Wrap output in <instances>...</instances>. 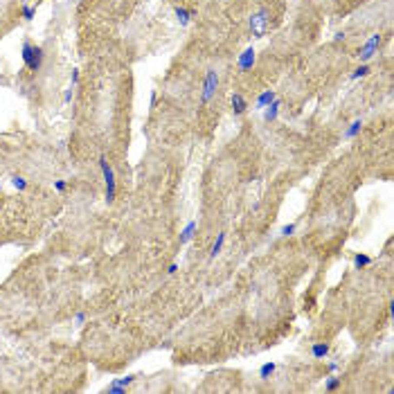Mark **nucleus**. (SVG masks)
Here are the masks:
<instances>
[{"label": "nucleus", "mask_w": 394, "mask_h": 394, "mask_svg": "<svg viewBox=\"0 0 394 394\" xmlns=\"http://www.w3.org/2000/svg\"><path fill=\"white\" fill-rule=\"evenodd\" d=\"M133 381H136V376H124V378H118V381H113L111 385H108L106 392H108V394H124L129 385H133Z\"/></svg>", "instance_id": "nucleus-7"}, {"label": "nucleus", "mask_w": 394, "mask_h": 394, "mask_svg": "<svg viewBox=\"0 0 394 394\" xmlns=\"http://www.w3.org/2000/svg\"><path fill=\"white\" fill-rule=\"evenodd\" d=\"M223 243H225V232H218L217 241H214L212 250H210V257H212V259H217L218 255H221V250H223Z\"/></svg>", "instance_id": "nucleus-15"}, {"label": "nucleus", "mask_w": 394, "mask_h": 394, "mask_svg": "<svg viewBox=\"0 0 394 394\" xmlns=\"http://www.w3.org/2000/svg\"><path fill=\"white\" fill-rule=\"evenodd\" d=\"M360 131H363V119H354V122L349 124V129L345 131V138H347V140H354Z\"/></svg>", "instance_id": "nucleus-13"}, {"label": "nucleus", "mask_w": 394, "mask_h": 394, "mask_svg": "<svg viewBox=\"0 0 394 394\" xmlns=\"http://www.w3.org/2000/svg\"><path fill=\"white\" fill-rule=\"evenodd\" d=\"M99 167L101 174H104V182H106V203H115V196H118V182H115V171H113L111 162H108L104 156L99 158Z\"/></svg>", "instance_id": "nucleus-2"}, {"label": "nucleus", "mask_w": 394, "mask_h": 394, "mask_svg": "<svg viewBox=\"0 0 394 394\" xmlns=\"http://www.w3.org/2000/svg\"><path fill=\"white\" fill-rule=\"evenodd\" d=\"M217 88H218V72L207 70L205 81H203V93H200V104H210L212 97L217 95Z\"/></svg>", "instance_id": "nucleus-4"}, {"label": "nucleus", "mask_w": 394, "mask_h": 394, "mask_svg": "<svg viewBox=\"0 0 394 394\" xmlns=\"http://www.w3.org/2000/svg\"><path fill=\"white\" fill-rule=\"evenodd\" d=\"M230 101H232V113H235L236 118H241L243 113L248 111V101H246V97H243V95L235 93V95H232V99H230Z\"/></svg>", "instance_id": "nucleus-9"}, {"label": "nucleus", "mask_w": 394, "mask_h": 394, "mask_svg": "<svg viewBox=\"0 0 394 394\" xmlns=\"http://www.w3.org/2000/svg\"><path fill=\"white\" fill-rule=\"evenodd\" d=\"M370 72H372L370 65H367V63H360L358 68H356V70L352 72V79H354V81H356V79H363V77H367Z\"/></svg>", "instance_id": "nucleus-18"}, {"label": "nucleus", "mask_w": 394, "mask_h": 394, "mask_svg": "<svg viewBox=\"0 0 394 394\" xmlns=\"http://www.w3.org/2000/svg\"><path fill=\"white\" fill-rule=\"evenodd\" d=\"M277 370V363H264L259 367V378H271Z\"/></svg>", "instance_id": "nucleus-16"}, {"label": "nucleus", "mask_w": 394, "mask_h": 394, "mask_svg": "<svg viewBox=\"0 0 394 394\" xmlns=\"http://www.w3.org/2000/svg\"><path fill=\"white\" fill-rule=\"evenodd\" d=\"M345 39H347V32H345V30H342V32H335V36H334V41H335V43L345 41Z\"/></svg>", "instance_id": "nucleus-23"}, {"label": "nucleus", "mask_w": 394, "mask_h": 394, "mask_svg": "<svg viewBox=\"0 0 394 394\" xmlns=\"http://www.w3.org/2000/svg\"><path fill=\"white\" fill-rule=\"evenodd\" d=\"M338 370V363H329V372H335Z\"/></svg>", "instance_id": "nucleus-30"}, {"label": "nucleus", "mask_w": 394, "mask_h": 394, "mask_svg": "<svg viewBox=\"0 0 394 394\" xmlns=\"http://www.w3.org/2000/svg\"><path fill=\"white\" fill-rule=\"evenodd\" d=\"M255 61H257V52H255V47H246L241 54H239V59H236V68L241 72H248L253 70Z\"/></svg>", "instance_id": "nucleus-6"}, {"label": "nucleus", "mask_w": 394, "mask_h": 394, "mask_svg": "<svg viewBox=\"0 0 394 394\" xmlns=\"http://www.w3.org/2000/svg\"><path fill=\"white\" fill-rule=\"evenodd\" d=\"M174 14H176L178 23H180L182 27H187V25L192 23V18L196 16V9H185V7H174Z\"/></svg>", "instance_id": "nucleus-8"}, {"label": "nucleus", "mask_w": 394, "mask_h": 394, "mask_svg": "<svg viewBox=\"0 0 394 394\" xmlns=\"http://www.w3.org/2000/svg\"><path fill=\"white\" fill-rule=\"evenodd\" d=\"M176 271H178V264H176V261H174V264H169V271H167V273H169V275H174Z\"/></svg>", "instance_id": "nucleus-29"}, {"label": "nucleus", "mask_w": 394, "mask_h": 394, "mask_svg": "<svg viewBox=\"0 0 394 394\" xmlns=\"http://www.w3.org/2000/svg\"><path fill=\"white\" fill-rule=\"evenodd\" d=\"M34 14H36V9L32 5H23V9H20V16H23L25 20H32V18H34Z\"/></svg>", "instance_id": "nucleus-21"}, {"label": "nucleus", "mask_w": 394, "mask_h": 394, "mask_svg": "<svg viewBox=\"0 0 394 394\" xmlns=\"http://www.w3.org/2000/svg\"><path fill=\"white\" fill-rule=\"evenodd\" d=\"M77 324H83V322H86V313H77Z\"/></svg>", "instance_id": "nucleus-28"}, {"label": "nucleus", "mask_w": 394, "mask_h": 394, "mask_svg": "<svg viewBox=\"0 0 394 394\" xmlns=\"http://www.w3.org/2000/svg\"><path fill=\"white\" fill-rule=\"evenodd\" d=\"M340 385H342V378L340 376H329V378H327V383H324V390H327V392H335Z\"/></svg>", "instance_id": "nucleus-19"}, {"label": "nucleus", "mask_w": 394, "mask_h": 394, "mask_svg": "<svg viewBox=\"0 0 394 394\" xmlns=\"http://www.w3.org/2000/svg\"><path fill=\"white\" fill-rule=\"evenodd\" d=\"M381 47V34H372L367 41H365V45L358 50V59L360 63H367V61L376 54V50Z\"/></svg>", "instance_id": "nucleus-5"}, {"label": "nucleus", "mask_w": 394, "mask_h": 394, "mask_svg": "<svg viewBox=\"0 0 394 394\" xmlns=\"http://www.w3.org/2000/svg\"><path fill=\"white\" fill-rule=\"evenodd\" d=\"M279 106H282V101L275 97V99H273L271 104L264 108V119H266V122H275L277 115H279Z\"/></svg>", "instance_id": "nucleus-10"}, {"label": "nucleus", "mask_w": 394, "mask_h": 394, "mask_svg": "<svg viewBox=\"0 0 394 394\" xmlns=\"http://www.w3.org/2000/svg\"><path fill=\"white\" fill-rule=\"evenodd\" d=\"M291 235H295V223H288L282 228V236H291Z\"/></svg>", "instance_id": "nucleus-22"}, {"label": "nucleus", "mask_w": 394, "mask_h": 394, "mask_svg": "<svg viewBox=\"0 0 394 394\" xmlns=\"http://www.w3.org/2000/svg\"><path fill=\"white\" fill-rule=\"evenodd\" d=\"M70 101H72V88H68L63 95V104H70Z\"/></svg>", "instance_id": "nucleus-25"}, {"label": "nucleus", "mask_w": 394, "mask_h": 394, "mask_svg": "<svg viewBox=\"0 0 394 394\" xmlns=\"http://www.w3.org/2000/svg\"><path fill=\"white\" fill-rule=\"evenodd\" d=\"M77 83H79V70L75 68V70H72V86H77Z\"/></svg>", "instance_id": "nucleus-27"}, {"label": "nucleus", "mask_w": 394, "mask_h": 394, "mask_svg": "<svg viewBox=\"0 0 394 394\" xmlns=\"http://www.w3.org/2000/svg\"><path fill=\"white\" fill-rule=\"evenodd\" d=\"M275 97H277V95L273 93V90H264V93L257 97V101H255V108H257V111H264V108L268 106V104H271Z\"/></svg>", "instance_id": "nucleus-12"}, {"label": "nucleus", "mask_w": 394, "mask_h": 394, "mask_svg": "<svg viewBox=\"0 0 394 394\" xmlns=\"http://www.w3.org/2000/svg\"><path fill=\"white\" fill-rule=\"evenodd\" d=\"M329 352H331L329 342H313V345H311V356H313V358H318V360L327 358V356H329Z\"/></svg>", "instance_id": "nucleus-11"}, {"label": "nucleus", "mask_w": 394, "mask_h": 394, "mask_svg": "<svg viewBox=\"0 0 394 394\" xmlns=\"http://www.w3.org/2000/svg\"><path fill=\"white\" fill-rule=\"evenodd\" d=\"M372 264V257L365 253H356V257H354V266L356 268H367V266Z\"/></svg>", "instance_id": "nucleus-17"}, {"label": "nucleus", "mask_w": 394, "mask_h": 394, "mask_svg": "<svg viewBox=\"0 0 394 394\" xmlns=\"http://www.w3.org/2000/svg\"><path fill=\"white\" fill-rule=\"evenodd\" d=\"M268 25H271V12L268 9H259V12H255L253 16H250V32H253L255 39H261V36H266V32H268Z\"/></svg>", "instance_id": "nucleus-3"}, {"label": "nucleus", "mask_w": 394, "mask_h": 394, "mask_svg": "<svg viewBox=\"0 0 394 394\" xmlns=\"http://www.w3.org/2000/svg\"><path fill=\"white\" fill-rule=\"evenodd\" d=\"M12 185L18 189V192H25L27 189V180L23 176H12Z\"/></svg>", "instance_id": "nucleus-20"}, {"label": "nucleus", "mask_w": 394, "mask_h": 394, "mask_svg": "<svg viewBox=\"0 0 394 394\" xmlns=\"http://www.w3.org/2000/svg\"><path fill=\"white\" fill-rule=\"evenodd\" d=\"M156 104H158V93L153 90V93H151V97H149V106H151V108H156Z\"/></svg>", "instance_id": "nucleus-24"}, {"label": "nucleus", "mask_w": 394, "mask_h": 394, "mask_svg": "<svg viewBox=\"0 0 394 394\" xmlns=\"http://www.w3.org/2000/svg\"><path fill=\"white\" fill-rule=\"evenodd\" d=\"M54 189H57V192H63V189H65V180H57V182H54Z\"/></svg>", "instance_id": "nucleus-26"}, {"label": "nucleus", "mask_w": 394, "mask_h": 394, "mask_svg": "<svg viewBox=\"0 0 394 394\" xmlns=\"http://www.w3.org/2000/svg\"><path fill=\"white\" fill-rule=\"evenodd\" d=\"M20 57H23V63L27 70L39 72L43 65V47L36 45L32 41H23V47H20Z\"/></svg>", "instance_id": "nucleus-1"}, {"label": "nucleus", "mask_w": 394, "mask_h": 394, "mask_svg": "<svg viewBox=\"0 0 394 394\" xmlns=\"http://www.w3.org/2000/svg\"><path fill=\"white\" fill-rule=\"evenodd\" d=\"M194 232H196V221H189V223H187V228L182 230V235H180V246H185V243H189V241H192V236H194Z\"/></svg>", "instance_id": "nucleus-14"}]
</instances>
